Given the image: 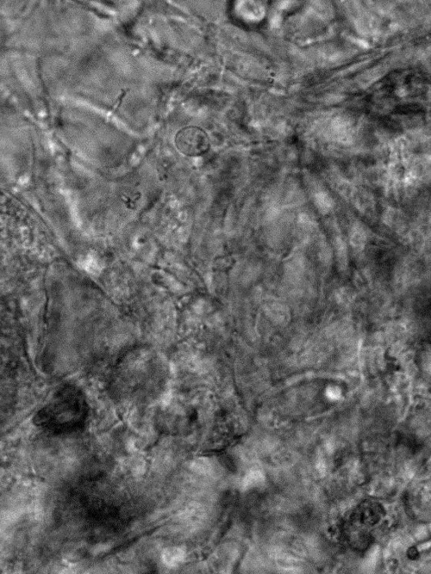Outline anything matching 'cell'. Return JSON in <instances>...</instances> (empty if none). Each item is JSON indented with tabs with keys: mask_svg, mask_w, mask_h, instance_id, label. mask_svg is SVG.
<instances>
[{
	"mask_svg": "<svg viewBox=\"0 0 431 574\" xmlns=\"http://www.w3.org/2000/svg\"><path fill=\"white\" fill-rule=\"evenodd\" d=\"M81 405L74 392L61 389L35 416V423L51 432L62 433L78 421Z\"/></svg>",
	"mask_w": 431,
	"mask_h": 574,
	"instance_id": "cell-1",
	"label": "cell"
},
{
	"mask_svg": "<svg viewBox=\"0 0 431 574\" xmlns=\"http://www.w3.org/2000/svg\"><path fill=\"white\" fill-rule=\"evenodd\" d=\"M192 470L200 474H207L212 471V464L210 461L204 458H200L194 460L191 464Z\"/></svg>",
	"mask_w": 431,
	"mask_h": 574,
	"instance_id": "cell-4",
	"label": "cell"
},
{
	"mask_svg": "<svg viewBox=\"0 0 431 574\" xmlns=\"http://www.w3.org/2000/svg\"><path fill=\"white\" fill-rule=\"evenodd\" d=\"M316 205L322 213H328L333 207V201L326 194H318L316 197Z\"/></svg>",
	"mask_w": 431,
	"mask_h": 574,
	"instance_id": "cell-5",
	"label": "cell"
},
{
	"mask_svg": "<svg viewBox=\"0 0 431 574\" xmlns=\"http://www.w3.org/2000/svg\"><path fill=\"white\" fill-rule=\"evenodd\" d=\"M175 145L181 154L194 158L201 157L208 152L211 147V141L203 129L188 126L177 133L175 136Z\"/></svg>",
	"mask_w": 431,
	"mask_h": 574,
	"instance_id": "cell-2",
	"label": "cell"
},
{
	"mask_svg": "<svg viewBox=\"0 0 431 574\" xmlns=\"http://www.w3.org/2000/svg\"><path fill=\"white\" fill-rule=\"evenodd\" d=\"M162 562L169 568H175L184 561L185 553L179 548H168L162 553Z\"/></svg>",
	"mask_w": 431,
	"mask_h": 574,
	"instance_id": "cell-3",
	"label": "cell"
},
{
	"mask_svg": "<svg viewBox=\"0 0 431 574\" xmlns=\"http://www.w3.org/2000/svg\"><path fill=\"white\" fill-rule=\"evenodd\" d=\"M367 240V235L365 231L361 228V227H356L352 233H351V237H350V240L351 243L355 246V247H360L364 245Z\"/></svg>",
	"mask_w": 431,
	"mask_h": 574,
	"instance_id": "cell-6",
	"label": "cell"
}]
</instances>
